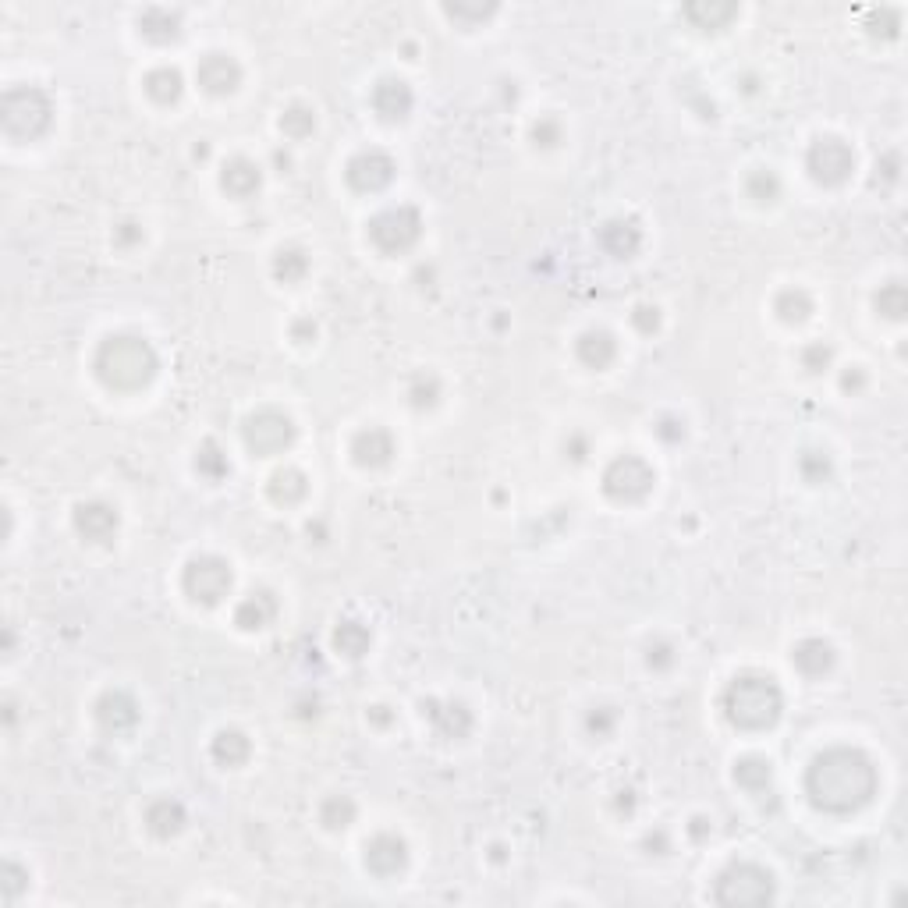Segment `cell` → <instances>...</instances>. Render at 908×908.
Wrapping results in <instances>:
<instances>
[{
	"instance_id": "cell-38",
	"label": "cell",
	"mask_w": 908,
	"mask_h": 908,
	"mask_svg": "<svg viewBox=\"0 0 908 908\" xmlns=\"http://www.w3.org/2000/svg\"><path fill=\"white\" fill-rule=\"evenodd\" d=\"M632 323L642 330V334H653V330L660 327V309L657 306H639L632 313Z\"/></svg>"
},
{
	"instance_id": "cell-35",
	"label": "cell",
	"mask_w": 908,
	"mask_h": 908,
	"mask_svg": "<svg viewBox=\"0 0 908 908\" xmlns=\"http://www.w3.org/2000/svg\"><path fill=\"white\" fill-rule=\"evenodd\" d=\"M745 188H749V196L756 199V203H774V199L781 196V181H777V174H770V171L749 174Z\"/></svg>"
},
{
	"instance_id": "cell-9",
	"label": "cell",
	"mask_w": 908,
	"mask_h": 908,
	"mask_svg": "<svg viewBox=\"0 0 908 908\" xmlns=\"http://www.w3.org/2000/svg\"><path fill=\"white\" fill-rule=\"evenodd\" d=\"M242 437H245V447H249L252 454L267 458V454L288 451L291 440H295V423H291L284 412H277V408H263V412H256V415L245 419Z\"/></svg>"
},
{
	"instance_id": "cell-8",
	"label": "cell",
	"mask_w": 908,
	"mask_h": 908,
	"mask_svg": "<svg viewBox=\"0 0 908 908\" xmlns=\"http://www.w3.org/2000/svg\"><path fill=\"white\" fill-rule=\"evenodd\" d=\"M181 586H185L188 600L213 607V603H220L227 593H231V564H227L224 557H213V554L192 557L185 575H181Z\"/></svg>"
},
{
	"instance_id": "cell-26",
	"label": "cell",
	"mask_w": 908,
	"mask_h": 908,
	"mask_svg": "<svg viewBox=\"0 0 908 908\" xmlns=\"http://www.w3.org/2000/svg\"><path fill=\"white\" fill-rule=\"evenodd\" d=\"M185 89V79H181L178 68H157L146 75V93L153 96L157 103H174Z\"/></svg>"
},
{
	"instance_id": "cell-32",
	"label": "cell",
	"mask_w": 908,
	"mask_h": 908,
	"mask_svg": "<svg viewBox=\"0 0 908 908\" xmlns=\"http://www.w3.org/2000/svg\"><path fill=\"white\" fill-rule=\"evenodd\" d=\"M316 128V114L309 107H288L281 118V132L288 135V139H306V135H313Z\"/></svg>"
},
{
	"instance_id": "cell-22",
	"label": "cell",
	"mask_w": 908,
	"mask_h": 908,
	"mask_svg": "<svg viewBox=\"0 0 908 908\" xmlns=\"http://www.w3.org/2000/svg\"><path fill=\"white\" fill-rule=\"evenodd\" d=\"M277 614V603L270 593H249L235 611V625L245 632H256V628H267L270 618Z\"/></svg>"
},
{
	"instance_id": "cell-4",
	"label": "cell",
	"mask_w": 908,
	"mask_h": 908,
	"mask_svg": "<svg viewBox=\"0 0 908 908\" xmlns=\"http://www.w3.org/2000/svg\"><path fill=\"white\" fill-rule=\"evenodd\" d=\"M50 121H54V103L36 86H15L0 100V125H4L8 139L18 142L40 139L50 128Z\"/></svg>"
},
{
	"instance_id": "cell-19",
	"label": "cell",
	"mask_w": 908,
	"mask_h": 908,
	"mask_svg": "<svg viewBox=\"0 0 908 908\" xmlns=\"http://www.w3.org/2000/svg\"><path fill=\"white\" fill-rule=\"evenodd\" d=\"M600 245L611 252V256L625 259L642 245V231L635 227V220H607V224L600 227Z\"/></svg>"
},
{
	"instance_id": "cell-40",
	"label": "cell",
	"mask_w": 908,
	"mask_h": 908,
	"mask_svg": "<svg viewBox=\"0 0 908 908\" xmlns=\"http://www.w3.org/2000/svg\"><path fill=\"white\" fill-rule=\"evenodd\" d=\"M830 355H834V352H830L827 345H809L806 352H802V362H806V369H813V373H820V369L830 362Z\"/></svg>"
},
{
	"instance_id": "cell-34",
	"label": "cell",
	"mask_w": 908,
	"mask_h": 908,
	"mask_svg": "<svg viewBox=\"0 0 908 908\" xmlns=\"http://www.w3.org/2000/svg\"><path fill=\"white\" fill-rule=\"evenodd\" d=\"M320 820H323V827H330V830H345L348 823L355 820V802L352 799H327L323 802V809H320Z\"/></svg>"
},
{
	"instance_id": "cell-29",
	"label": "cell",
	"mask_w": 908,
	"mask_h": 908,
	"mask_svg": "<svg viewBox=\"0 0 908 908\" xmlns=\"http://www.w3.org/2000/svg\"><path fill=\"white\" fill-rule=\"evenodd\" d=\"M306 270H309V256L302 249H295V245H288V249H281L274 256V274H277V281H284V284H291V281H302L306 277Z\"/></svg>"
},
{
	"instance_id": "cell-25",
	"label": "cell",
	"mask_w": 908,
	"mask_h": 908,
	"mask_svg": "<svg viewBox=\"0 0 908 908\" xmlns=\"http://www.w3.org/2000/svg\"><path fill=\"white\" fill-rule=\"evenodd\" d=\"M306 494H309V483L298 469H281L270 479V497L277 504H298Z\"/></svg>"
},
{
	"instance_id": "cell-11",
	"label": "cell",
	"mask_w": 908,
	"mask_h": 908,
	"mask_svg": "<svg viewBox=\"0 0 908 908\" xmlns=\"http://www.w3.org/2000/svg\"><path fill=\"white\" fill-rule=\"evenodd\" d=\"M345 178L355 192H380V188L391 185L394 160L387 157V153H380V149H366V153H359V157L348 164Z\"/></svg>"
},
{
	"instance_id": "cell-24",
	"label": "cell",
	"mask_w": 908,
	"mask_h": 908,
	"mask_svg": "<svg viewBox=\"0 0 908 908\" xmlns=\"http://www.w3.org/2000/svg\"><path fill=\"white\" fill-rule=\"evenodd\" d=\"M249 738L242 735V731H220L217 738H213V760L220 763V767H242L245 760H249Z\"/></svg>"
},
{
	"instance_id": "cell-2",
	"label": "cell",
	"mask_w": 908,
	"mask_h": 908,
	"mask_svg": "<svg viewBox=\"0 0 908 908\" xmlns=\"http://www.w3.org/2000/svg\"><path fill=\"white\" fill-rule=\"evenodd\" d=\"M157 352L139 334H110L93 355V369L100 384L110 391H139L157 376Z\"/></svg>"
},
{
	"instance_id": "cell-31",
	"label": "cell",
	"mask_w": 908,
	"mask_h": 908,
	"mask_svg": "<svg viewBox=\"0 0 908 908\" xmlns=\"http://www.w3.org/2000/svg\"><path fill=\"white\" fill-rule=\"evenodd\" d=\"M735 781L749 791H763L770 784V763L760 760V756H745V760L735 763Z\"/></svg>"
},
{
	"instance_id": "cell-42",
	"label": "cell",
	"mask_w": 908,
	"mask_h": 908,
	"mask_svg": "<svg viewBox=\"0 0 908 908\" xmlns=\"http://www.w3.org/2000/svg\"><path fill=\"white\" fill-rule=\"evenodd\" d=\"M611 728H614V713H607V710L589 713V731H596V735H607Z\"/></svg>"
},
{
	"instance_id": "cell-37",
	"label": "cell",
	"mask_w": 908,
	"mask_h": 908,
	"mask_svg": "<svg viewBox=\"0 0 908 908\" xmlns=\"http://www.w3.org/2000/svg\"><path fill=\"white\" fill-rule=\"evenodd\" d=\"M877 309H884V313L894 316V320L905 313V291H901V284H891L884 295H877Z\"/></svg>"
},
{
	"instance_id": "cell-41",
	"label": "cell",
	"mask_w": 908,
	"mask_h": 908,
	"mask_svg": "<svg viewBox=\"0 0 908 908\" xmlns=\"http://www.w3.org/2000/svg\"><path fill=\"white\" fill-rule=\"evenodd\" d=\"M646 660H650V667H671V664H674V650L667 646V642H657V646L650 642V650H646Z\"/></svg>"
},
{
	"instance_id": "cell-36",
	"label": "cell",
	"mask_w": 908,
	"mask_h": 908,
	"mask_svg": "<svg viewBox=\"0 0 908 908\" xmlns=\"http://www.w3.org/2000/svg\"><path fill=\"white\" fill-rule=\"evenodd\" d=\"M196 469L203 472L206 479H220L227 469H231V465H227V454L220 451V447L210 440V444H203V451H199V458H196Z\"/></svg>"
},
{
	"instance_id": "cell-21",
	"label": "cell",
	"mask_w": 908,
	"mask_h": 908,
	"mask_svg": "<svg viewBox=\"0 0 908 908\" xmlns=\"http://www.w3.org/2000/svg\"><path fill=\"white\" fill-rule=\"evenodd\" d=\"M146 827H149V834H157V838L178 834V830L185 827V809H181V802L153 799L146 806Z\"/></svg>"
},
{
	"instance_id": "cell-13",
	"label": "cell",
	"mask_w": 908,
	"mask_h": 908,
	"mask_svg": "<svg viewBox=\"0 0 908 908\" xmlns=\"http://www.w3.org/2000/svg\"><path fill=\"white\" fill-rule=\"evenodd\" d=\"M196 82L213 96H227L235 93L238 82H242V68L231 54H206L196 68Z\"/></svg>"
},
{
	"instance_id": "cell-27",
	"label": "cell",
	"mask_w": 908,
	"mask_h": 908,
	"mask_svg": "<svg viewBox=\"0 0 908 908\" xmlns=\"http://www.w3.org/2000/svg\"><path fill=\"white\" fill-rule=\"evenodd\" d=\"M369 642H373V635H369V628L362 625V621H345V625L334 632V646L345 653L348 660H359L362 653L369 650Z\"/></svg>"
},
{
	"instance_id": "cell-33",
	"label": "cell",
	"mask_w": 908,
	"mask_h": 908,
	"mask_svg": "<svg viewBox=\"0 0 908 908\" xmlns=\"http://www.w3.org/2000/svg\"><path fill=\"white\" fill-rule=\"evenodd\" d=\"M440 398V380L433 373H419L408 384V401H412L415 408H433Z\"/></svg>"
},
{
	"instance_id": "cell-5",
	"label": "cell",
	"mask_w": 908,
	"mask_h": 908,
	"mask_svg": "<svg viewBox=\"0 0 908 908\" xmlns=\"http://www.w3.org/2000/svg\"><path fill=\"white\" fill-rule=\"evenodd\" d=\"M713 898L721 905H760L774 898V877L756 862H735L717 877Z\"/></svg>"
},
{
	"instance_id": "cell-6",
	"label": "cell",
	"mask_w": 908,
	"mask_h": 908,
	"mask_svg": "<svg viewBox=\"0 0 908 908\" xmlns=\"http://www.w3.org/2000/svg\"><path fill=\"white\" fill-rule=\"evenodd\" d=\"M423 235V217L412 206H391V210L376 213L369 220V242L380 252L394 256V252H408Z\"/></svg>"
},
{
	"instance_id": "cell-16",
	"label": "cell",
	"mask_w": 908,
	"mask_h": 908,
	"mask_svg": "<svg viewBox=\"0 0 908 908\" xmlns=\"http://www.w3.org/2000/svg\"><path fill=\"white\" fill-rule=\"evenodd\" d=\"M394 451H398V447H394V437L387 430H380V426L362 430L352 444L355 462H359L362 469H384V465L394 458Z\"/></svg>"
},
{
	"instance_id": "cell-17",
	"label": "cell",
	"mask_w": 908,
	"mask_h": 908,
	"mask_svg": "<svg viewBox=\"0 0 908 908\" xmlns=\"http://www.w3.org/2000/svg\"><path fill=\"white\" fill-rule=\"evenodd\" d=\"M412 89L405 86V82L398 79H384L380 86L373 89V110L380 114L384 121H401L408 118V110H412Z\"/></svg>"
},
{
	"instance_id": "cell-30",
	"label": "cell",
	"mask_w": 908,
	"mask_h": 908,
	"mask_svg": "<svg viewBox=\"0 0 908 908\" xmlns=\"http://www.w3.org/2000/svg\"><path fill=\"white\" fill-rule=\"evenodd\" d=\"M774 309H777V316H781V320L799 323V320H806V316L813 313V298H809L802 288H788V291H781V295H777Z\"/></svg>"
},
{
	"instance_id": "cell-1",
	"label": "cell",
	"mask_w": 908,
	"mask_h": 908,
	"mask_svg": "<svg viewBox=\"0 0 908 908\" xmlns=\"http://www.w3.org/2000/svg\"><path fill=\"white\" fill-rule=\"evenodd\" d=\"M806 791L816 809L827 813H852L866 806L877 791V770L859 749L820 752L806 774Z\"/></svg>"
},
{
	"instance_id": "cell-10",
	"label": "cell",
	"mask_w": 908,
	"mask_h": 908,
	"mask_svg": "<svg viewBox=\"0 0 908 908\" xmlns=\"http://www.w3.org/2000/svg\"><path fill=\"white\" fill-rule=\"evenodd\" d=\"M806 167L813 174V181H820V185H841L855 171V153L841 139H830L827 135V139H816L809 146Z\"/></svg>"
},
{
	"instance_id": "cell-20",
	"label": "cell",
	"mask_w": 908,
	"mask_h": 908,
	"mask_svg": "<svg viewBox=\"0 0 908 908\" xmlns=\"http://www.w3.org/2000/svg\"><path fill=\"white\" fill-rule=\"evenodd\" d=\"M575 355L589 369H607L614 362V355H618V345H614V337L607 330H586L579 337V345H575Z\"/></svg>"
},
{
	"instance_id": "cell-28",
	"label": "cell",
	"mask_w": 908,
	"mask_h": 908,
	"mask_svg": "<svg viewBox=\"0 0 908 908\" xmlns=\"http://www.w3.org/2000/svg\"><path fill=\"white\" fill-rule=\"evenodd\" d=\"M430 721L437 724V728H440V724H447V728H444V738H462V735H469V728H472V713L465 710L462 703H444L440 710L433 706V710H430Z\"/></svg>"
},
{
	"instance_id": "cell-15",
	"label": "cell",
	"mask_w": 908,
	"mask_h": 908,
	"mask_svg": "<svg viewBox=\"0 0 908 908\" xmlns=\"http://www.w3.org/2000/svg\"><path fill=\"white\" fill-rule=\"evenodd\" d=\"M96 721H100L103 731L121 735V731L139 724V706H135V699L128 692H103L100 703H96Z\"/></svg>"
},
{
	"instance_id": "cell-18",
	"label": "cell",
	"mask_w": 908,
	"mask_h": 908,
	"mask_svg": "<svg viewBox=\"0 0 908 908\" xmlns=\"http://www.w3.org/2000/svg\"><path fill=\"white\" fill-rule=\"evenodd\" d=\"M791 664L799 667L806 678H820L834 667V646L823 639H802L795 650H791Z\"/></svg>"
},
{
	"instance_id": "cell-14",
	"label": "cell",
	"mask_w": 908,
	"mask_h": 908,
	"mask_svg": "<svg viewBox=\"0 0 908 908\" xmlns=\"http://www.w3.org/2000/svg\"><path fill=\"white\" fill-rule=\"evenodd\" d=\"M75 529L79 536H86L89 543H107L118 533V511L103 501H86L75 508Z\"/></svg>"
},
{
	"instance_id": "cell-7",
	"label": "cell",
	"mask_w": 908,
	"mask_h": 908,
	"mask_svg": "<svg viewBox=\"0 0 908 908\" xmlns=\"http://www.w3.org/2000/svg\"><path fill=\"white\" fill-rule=\"evenodd\" d=\"M653 483H657V476H653L650 462H642L639 454H621L603 472V494L618 504H635L642 497H650Z\"/></svg>"
},
{
	"instance_id": "cell-3",
	"label": "cell",
	"mask_w": 908,
	"mask_h": 908,
	"mask_svg": "<svg viewBox=\"0 0 908 908\" xmlns=\"http://www.w3.org/2000/svg\"><path fill=\"white\" fill-rule=\"evenodd\" d=\"M724 717L742 731H763L770 724H777L781 717L784 696L777 689V681L767 674H738L724 689Z\"/></svg>"
},
{
	"instance_id": "cell-39",
	"label": "cell",
	"mask_w": 908,
	"mask_h": 908,
	"mask_svg": "<svg viewBox=\"0 0 908 908\" xmlns=\"http://www.w3.org/2000/svg\"><path fill=\"white\" fill-rule=\"evenodd\" d=\"M533 139H536V146H557V142H561V125H557V121H540V125L533 128Z\"/></svg>"
},
{
	"instance_id": "cell-23",
	"label": "cell",
	"mask_w": 908,
	"mask_h": 908,
	"mask_svg": "<svg viewBox=\"0 0 908 908\" xmlns=\"http://www.w3.org/2000/svg\"><path fill=\"white\" fill-rule=\"evenodd\" d=\"M220 185H224L227 192H231V196H238V199L252 196V192L259 188V167L252 164V160H245V157L227 160L224 174H220Z\"/></svg>"
},
{
	"instance_id": "cell-12",
	"label": "cell",
	"mask_w": 908,
	"mask_h": 908,
	"mask_svg": "<svg viewBox=\"0 0 908 908\" xmlns=\"http://www.w3.org/2000/svg\"><path fill=\"white\" fill-rule=\"evenodd\" d=\"M362 862H366V869L376 873V877H394V873H401L408 866V845L398 834H376L366 845Z\"/></svg>"
}]
</instances>
